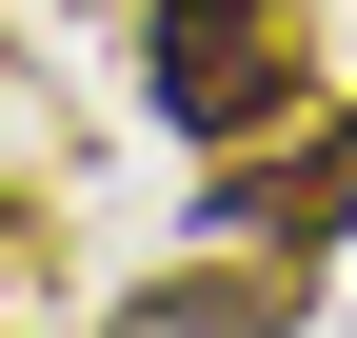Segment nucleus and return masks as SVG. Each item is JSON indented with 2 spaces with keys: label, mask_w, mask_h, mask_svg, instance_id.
<instances>
[{
  "label": "nucleus",
  "mask_w": 357,
  "mask_h": 338,
  "mask_svg": "<svg viewBox=\"0 0 357 338\" xmlns=\"http://www.w3.org/2000/svg\"><path fill=\"white\" fill-rule=\"evenodd\" d=\"M139 100L178 140H258L298 100V20L278 0H139Z\"/></svg>",
  "instance_id": "f257e3e1"
},
{
  "label": "nucleus",
  "mask_w": 357,
  "mask_h": 338,
  "mask_svg": "<svg viewBox=\"0 0 357 338\" xmlns=\"http://www.w3.org/2000/svg\"><path fill=\"white\" fill-rule=\"evenodd\" d=\"M318 219H357V140H337V119H318L298 159H238L199 239H318Z\"/></svg>",
  "instance_id": "f03ea898"
},
{
  "label": "nucleus",
  "mask_w": 357,
  "mask_h": 338,
  "mask_svg": "<svg viewBox=\"0 0 357 338\" xmlns=\"http://www.w3.org/2000/svg\"><path fill=\"white\" fill-rule=\"evenodd\" d=\"M119 338H298V259H238V279H139L119 299Z\"/></svg>",
  "instance_id": "7ed1b4c3"
}]
</instances>
